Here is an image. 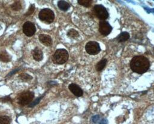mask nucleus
I'll return each mask as SVG.
<instances>
[{"label": "nucleus", "mask_w": 154, "mask_h": 124, "mask_svg": "<svg viewBox=\"0 0 154 124\" xmlns=\"http://www.w3.org/2000/svg\"><path fill=\"white\" fill-rule=\"evenodd\" d=\"M130 66L133 72L139 74H142L149 69L150 63L146 58L142 56H137L133 58Z\"/></svg>", "instance_id": "obj_1"}, {"label": "nucleus", "mask_w": 154, "mask_h": 124, "mask_svg": "<svg viewBox=\"0 0 154 124\" xmlns=\"http://www.w3.org/2000/svg\"><path fill=\"white\" fill-rule=\"evenodd\" d=\"M69 53L65 49H58L54 55L53 62L58 64H63L67 61Z\"/></svg>", "instance_id": "obj_2"}, {"label": "nucleus", "mask_w": 154, "mask_h": 124, "mask_svg": "<svg viewBox=\"0 0 154 124\" xmlns=\"http://www.w3.org/2000/svg\"><path fill=\"white\" fill-rule=\"evenodd\" d=\"M38 17L42 21L48 23H51L54 20L55 14L52 10L49 8H44L39 13Z\"/></svg>", "instance_id": "obj_3"}, {"label": "nucleus", "mask_w": 154, "mask_h": 124, "mask_svg": "<svg viewBox=\"0 0 154 124\" xmlns=\"http://www.w3.org/2000/svg\"><path fill=\"white\" fill-rule=\"evenodd\" d=\"M34 94L31 91H25L21 93L19 97V103L22 106L27 105L31 103L34 99Z\"/></svg>", "instance_id": "obj_4"}, {"label": "nucleus", "mask_w": 154, "mask_h": 124, "mask_svg": "<svg viewBox=\"0 0 154 124\" xmlns=\"http://www.w3.org/2000/svg\"><path fill=\"white\" fill-rule=\"evenodd\" d=\"M95 15L101 20H104L109 17V13L106 8L102 5H95L94 7Z\"/></svg>", "instance_id": "obj_5"}, {"label": "nucleus", "mask_w": 154, "mask_h": 124, "mask_svg": "<svg viewBox=\"0 0 154 124\" xmlns=\"http://www.w3.org/2000/svg\"><path fill=\"white\" fill-rule=\"evenodd\" d=\"M85 50L86 52L91 55H97L101 51V49L99 44L95 41L88 42L86 44Z\"/></svg>", "instance_id": "obj_6"}, {"label": "nucleus", "mask_w": 154, "mask_h": 124, "mask_svg": "<svg viewBox=\"0 0 154 124\" xmlns=\"http://www.w3.org/2000/svg\"><path fill=\"white\" fill-rule=\"evenodd\" d=\"M112 27L105 20H100L99 23V31L100 34L104 36H107L110 34Z\"/></svg>", "instance_id": "obj_7"}, {"label": "nucleus", "mask_w": 154, "mask_h": 124, "mask_svg": "<svg viewBox=\"0 0 154 124\" xmlns=\"http://www.w3.org/2000/svg\"><path fill=\"white\" fill-rule=\"evenodd\" d=\"M36 28L34 23L31 22H26L23 25V32L27 37H32L35 32Z\"/></svg>", "instance_id": "obj_8"}, {"label": "nucleus", "mask_w": 154, "mask_h": 124, "mask_svg": "<svg viewBox=\"0 0 154 124\" xmlns=\"http://www.w3.org/2000/svg\"><path fill=\"white\" fill-rule=\"evenodd\" d=\"M69 90L72 91V93L77 97H81L82 96L83 92L82 90L75 84H71L69 85Z\"/></svg>", "instance_id": "obj_9"}, {"label": "nucleus", "mask_w": 154, "mask_h": 124, "mask_svg": "<svg viewBox=\"0 0 154 124\" xmlns=\"http://www.w3.org/2000/svg\"><path fill=\"white\" fill-rule=\"evenodd\" d=\"M39 40L43 45L46 46H50L52 43L51 37L46 34H40L39 35Z\"/></svg>", "instance_id": "obj_10"}, {"label": "nucleus", "mask_w": 154, "mask_h": 124, "mask_svg": "<svg viewBox=\"0 0 154 124\" xmlns=\"http://www.w3.org/2000/svg\"><path fill=\"white\" fill-rule=\"evenodd\" d=\"M32 56L34 59L36 61H41L43 58V52L38 47H36L32 52Z\"/></svg>", "instance_id": "obj_11"}, {"label": "nucleus", "mask_w": 154, "mask_h": 124, "mask_svg": "<svg viewBox=\"0 0 154 124\" xmlns=\"http://www.w3.org/2000/svg\"><path fill=\"white\" fill-rule=\"evenodd\" d=\"M129 38H130V34L127 32H123L118 36L116 39L119 43H122L127 41Z\"/></svg>", "instance_id": "obj_12"}, {"label": "nucleus", "mask_w": 154, "mask_h": 124, "mask_svg": "<svg viewBox=\"0 0 154 124\" xmlns=\"http://www.w3.org/2000/svg\"><path fill=\"white\" fill-rule=\"evenodd\" d=\"M58 6L63 11H67L70 8V4L64 1H60L58 2Z\"/></svg>", "instance_id": "obj_13"}, {"label": "nucleus", "mask_w": 154, "mask_h": 124, "mask_svg": "<svg viewBox=\"0 0 154 124\" xmlns=\"http://www.w3.org/2000/svg\"><path fill=\"white\" fill-rule=\"evenodd\" d=\"M10 56L5 52L3 51L0 53V61L3 62H8L10 61Z\"/></svg>", "instance_id": "obj_14"}, {"label": "nucleus", "mask_w": 154, "mask_h": 124, "mask_svg": "<svg viewBox=\"0 0 154 124\" xmlns=\"http://www.w3.org/2000/svg\"><path fill=\"white\" fill-rule=\"evenodd\" d=\"M106 63H107V60L106 59H104L101 60V61H100L96 65L97 70H98V71L102 70L106 66Z\"/></svg>", "instance_id": "obj_15"}, {"label": "nucleus", "mask_w": 154, "mask_h": 124, "mask_svg": "<svg viewBox=\"0 0 154 124\" xmlns=\"http://www.w3.org/2000/svg\"><path fill=\"white\" fill-rule=\"evenodd\" d=\"M67 35L72 38H76L79 37V32L77 31H76L75 29H70L68 32H67Z\"/></svg>", "instance_id": "obj_16"}, {"label": "nucleus", "mask_w": 154, "mask_h": 124, "mask_svg": "<svg viewBox=\"0 0 154 124\" xmlns=\"http://www.w3.org/2000/svg\"><path fill=\"white\" fill-rule=\"evenodd\" d=\"M78 3L80 5H83L84 7H89L91 5V4L92 3V1L91 0H79Z\"/></svg>", "instance_id": "obj_17"}, {"label": "nucleus", "mask_w": 154, "mask_h": 124, "mask_svg": "<svg viewBox=\"0 0 154 124\" xmlns=\"http://www.w3.org/2000/svg\"><path fill=\"white\" fill-rule=\"evenodd\" d=\"M19 78L23 81H30L32 79V77L26 73H21L20 75H19Z\"/></svg>", "instance_id": "obj_18"}, {"label": "nucleus", "mask_w": 154, "mask_h": 124, "mask_svg": "<svg viewBox=\"0 0 154 124\" xmlns=\"http://www.w3.org/2000/svg\"><path fill=\"white\" fill-rule=\"evenodd\" d=\"M11 8L14 11H19L22 8L21 3L19 1H16L11 5Z\"/></svg>", "instance_id": "obj_19"}, {"label": "nucleus", "mask_w": 154, "mask_h": 124, "mask_svg": "<svg viewBox=\"0 0 154 124\" xmlns=\"http://www.w3.org/2000/svg\"><path fill=\"white\" fill-rule=\"evenodd\" d=\"M10 119L7 116L0 117V124H10Z\"/></svg>", "instance_id": "obj_20"}, {"label": "nucleus", "mask_w": 154, "mask_h": 124, "mask_svg": "<svg viewBox=\"0 0 154 124\" xmlns=\"http://www.w3.org/2000/svg\"><path fill=\"white\" fill-rule=\"evenodd\" d=\"M43 96H42L41 97H39V98H37L35 101H34L33 102H31V103H29V105H28V107H30V108H32V107H34V106H35L36 105H37L39 102H40V100L42 99V98L43 97Z\"/></svg>", "instance_id": "obj_21"}, {"label": "nucleus", "mask_w": 154, "mask_h": 124, "mask_svg": "<svg viewBox=\"0 0 154 124\" xmlns=\"http://www.w3.org/2000/svg\"><path fill=\"white\" fill-rule=\"evenodd\" d=\"M34 10H35V5H34V4H32L31 6H30V7L29 8V9H28V11H27V13H26V16H29V15H31V14H32L33 13V12L34 11Z\"/></svg>", "instance_id": "obj_22"}, {"label": "nucleus", "mask_w": 154, "mask_h": 124, "mask_svg": "<svg viewBox=\"0 0 154 124\" xmlns=\"http://www.w3.org/2000/svg\"><path fill=\"white\" fill-rule=\"evenodd\" d=\"M1 100L3 102H10L11 100V98L9 96H7L5 97H4V98L1 99Z\"/></svg>", "instance_id": "obj_23"}]
</instances>
